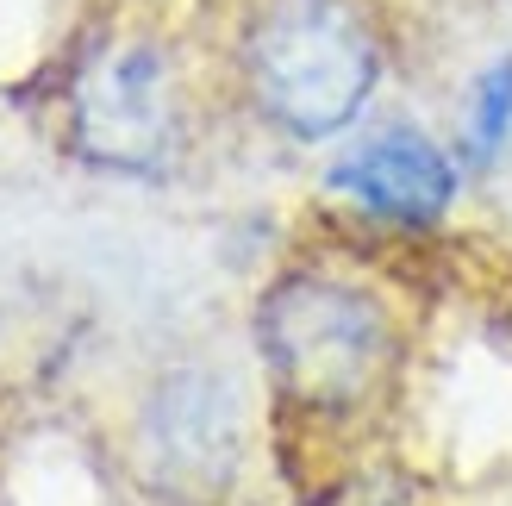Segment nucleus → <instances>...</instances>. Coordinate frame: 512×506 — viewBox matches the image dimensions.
<instances>
[{"mask_svg": "<svg viewBox=\"0 0 512 506\" xmlns=\"http://www.w3.org/2000/svg\"><path fill=\"white\" fill-rule=\"evenodd\" d=\"M463 182L469 175L456 163V150L438 144L431 132H419V125H406V119L350 138L325 169V188L338 200H350L356 213H369L381 225H400V232L444 225Z\"/></svg>", "mask_w": 512, "mask_h": 506, "instance_id": "39448f33", "label": "nucleus"}, {"mask_svg": "<svg viewBox=\"0 0 512 506\" xmlns=\"http://www.w3.org/2000/svg\"><path fill=\"white\" fill-rule=\"evenodd\" d=\"M256 344L275 388L319 413H344L388 382L394 369V313L388 300L344 275H281L256 307Z\"/></svg>", "mask_w": 512, "mask_h": 506, "instance_id": "f03ea898", "label": "nucleus"}, {"mask_svg": "<svg viewBox=\"0 0 512 506\" xmlns=\"http://www.w3.org/2000/svg\"><path fill=\"white\" fill-rule=\"evenodd\" d=\"M63 132L75 157L100 175H169L188 138L175 50L157 32H100L69 69Z\"/></svg>", "mask_w": 512, "mask_h": 506, "instance_id": "7ed1b4c3", "label": "nucleus"}, {"mask_svg": "<svg viewBox=\"0 0 512 506\" xmlns=\"http://www.w3.org/2000/svg\"><path fill=\"white\" fill-rule=\"evenodd\" d=\"M238 75L269 132L331 144L369 113L388 50L363 0H256L238 38Z\"/></svg>", "mask_w": 512, "mask_h": 506, "instance_id": "f257e3e1", "label": "nucleus"}, {"mask_svg": "<svg viewBox=\"0 0 512 506\" xmlns=\"http://www.w3.org/2000/svg\"><path fill=\"white\" fill-rule=\"evenodd\" d=\"M244 463V400L213 363H175L138 407V469L169 500H219Z\"/></svg>", "mask_w": 512, "mask_h": 506, "instance_id": "20e7f679", "label": "nucleus"}, {"mask_svg": "<svg viewBox=\"0 0 512 506\" xmlns=\"http://www.w3.org/2000/svg\"><path fill=\"white\" fill-rule=\"evenodd\" d=\"M512 150V50L488 57L469 75L463 119H456V163L463 175H494Z\"/></svg>", "mask_w": 512, "mask_h": 506, "instance_id": "423d86ee", "label": "nucleus"}]
</instances>
